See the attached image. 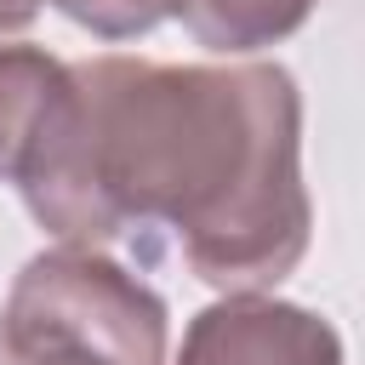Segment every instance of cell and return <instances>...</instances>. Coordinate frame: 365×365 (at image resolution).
<instances>
[{
	"instance_id": "cell-1",
	"label": "cell",
	"mask_w": 365,
	"mask_h": 365,
	"mask_svg": "<svg viewBox=\"0 0 365 365\" xmlns=\"http://www.w3.org/2000/svg\"><path fill=\"white\" fill-rule=\"evenodd\" d=\"M74 108L23 188L63 245L171 228L182 262L222 297L297 274L314 205L302 188V91L279 63L86 57Z\"/></svg>"
},
{
	"instance_id": "cell-2",
	"label": "cell",
	"mask_w": 365,
	"mask_h": 365,
	"mask_svg": "<svg viewBox=\"0 0 365 365\" xmlns=\"http://www.w3.org/2000/svg\"><path fill=\"white\" fill-rule=\"evenodd\" d=\"M11 365H165V302L91 245L23 262L0 314Z\"/></svg>"
},
{
	"instance_id": "cell-3",
	"label": "cell",
	"mask_w": 365,
	"mask_h": 365,
	"mask_svg": "<svg viewBox=\"0 0 365 365\" xmlns=\"http://www.w3.org/2000/svg\"><path fill=\"white\" fill-rule=\"evenodd\" d=\"M177 365H342V336L302 302L222 297L188 319Z\"/></svg>"
},
{
	"instance_id": "cell-4",
	"label": "cell",
	"mask_w": 365,
	"mask_h": 365,
	"mask_svg": "<svg viewBox=\"0 0 365 365\" xmlns=\"http://www.w3.org/2000/svg\"><path fill=\"white\" fill-rule=\"evenodd\" d=\"M74 108V68L40 46H0V182L17 194L46 171Z\"/></svg>"
},
{
	"instance_id": "cell-5",
	"label": "cell",
	"mask_w": 365,
	"mask_h": 365,
	"mask_svg": "<svg viewBox=\"0 0 365 365\" xmlns=\"http://www.w3.org/2000/svg\"><path fill=\"white\" fill-rule=\"evenodd\" d=\"M314 11H319V0H171V17H182V29L205 51H222V57L279 46Z\"/></svg>"
},
{
	"instance_id": "cell-6",
	"label": "cell",
	"mask_w": 365,
	"mask_h": 365,
	"mask_svg": "<svg viewBox=\"0 0 365 365\" xmlns=\"http://www.w3.org/2000/svg\"><path fill=\"white\" fill-rule=\"evenodd\" d=\"M97 40H137L171 17V0H46Z\"/></svg>"
},
{
	"instance_id": "cell-7",
	"label": "cell",
	"mask_w": 365,
	"mask_h": 365,
	"mask_svg": "<svg viewBox=\"0 0 365 365\" xmlns=\"http://www.w3.org/2000/svg\"><path fill=\"white\" fill-rule=\"evenodd\" d=\"M40 17V0H0V34H23Z\"/></svg>"
}]
</instances>
